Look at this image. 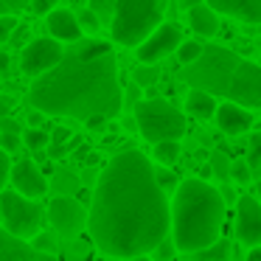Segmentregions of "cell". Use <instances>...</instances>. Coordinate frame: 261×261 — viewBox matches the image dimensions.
Masks as SVG:
<instances>
[{
  "label": "cell",
  "mask_w": 261,
  "mask_h": 261,
  "mask_svg": "<svg viewBox=\"0 0 261 261\" xmlns=\"http://www.w3.org/2000/svg\"><path fill=\"white\" fill-rule=\"evenodd\" d=\"M87 230L104 255L132 258L152 253L171 230V205L141 149L118 152L93 188Z\"/></svg>",
  "instance_id": "obj_1"
},
{
  "label": "cell",
  "mask_w": 261,
  "mask_h": 261,
  "mask_svg": "<svg viewBox=\"0 0 261 261\" xmlns=\"http://www.w3.org/2000/svg\"><path fill=\"white\" fill-rule=\"evenodd\" d=\"M29 104L48 115L85 121L98 129L124 107L118 82V59L107 40H76L51 70L37 76L29 90Z\"/></svg>",
  "instance_id": "obj_2"
},
{
  "label": "cell",
  "mask_w": 261,
  "mask_h": 261,
  "mask_svg": "<svg viewBox=\"0 0 261 261\" xmlns=\"http://www.w3.org/2000/svg\"><path fill=\"white\" fill-rule=\"evenodd\" d=\"M182 79L191 90H205L214 98L247 110L261 107V65L225 45H205L202 54L186 65Z\"/></svg>",
  "instance_id": "obj_3"
},
{
  "label": "cell",
  "mask_w": 261,
  "mask_h": 261,
  "mask_svg": "<svg viewBox=\"0 0 261 261\" xmlns=\"http://www.w3.org/2000/svg\"><path fill=\"white\" fill-rule=\"evenodd\" d=\"M225 197L211 182L188 177L177 186L171 202V239L177 253H197L222 236Z\"/></svg>",
  "instance_id": "obj_4"
},
{
  "label": "cell",
  "mask_w": 261,
  "mask_h": 261,
  "mask_svg": "<svg viewBox=\"0 0 261 261\" xmlns=\"http://www.w3.org/2000/svg\"><path fill=\"white\" fill-rule=\"evenodd\" d=\"M166 14V0H118L110 17V34L115 45L138 48Z\"/></svg>",
  "instance_id": "obj_5"
},
{
  "label": "cell",
  "mask_w": 261,
  "mask_h": 261,
  "mask_svg": "<svg viewBox=\"0 0 261 261\" xmlns=\"http://www.w3.org/2000/svg\"><path fill=\"white\" fill-rule=\"evenodd\" d=\"M135 124L143 141H180L186 135V115L166 98H146L135 104Z\"/></svg>",
  "instance_id": "obj_6"
},
{
  "label": "cell",
  "mask_w": 261,
  "mask_h": 261,
  "mask_svg": "<svg viewBox=\"0 0 261 261\" xmlns=\"http://www.w3.org/2000/svg\"><path fill=\"white\" fill-rule=\"evenodd\" d=\"M0 222H3V230H9L12 236L20 239H34L42 230V222H45V211L40 202L23 197L12 188L0 194Z\"/></svg>",
  "instance_id": "obj_7"
},
{
  "label": "cell",
  "mask_w": 261,
  "mask_h": 261,
  "mask_svg": "<svg viewBox=\"0 0 261 261\" xmlns=\"http://www.w3.org/2000/svg\"><path fill=\"white\" fill-rule=\"evenodd\" d=\"M48 222L62 239H76L87 227V208L73 197H54L48 202Z\"/></svg>",
  "instance_id": "obj_8"
},
{
  "label": "cell",
  "mask_w": 261,
  "mask_h": 261,
  "mask_svg": "<svg viewBox=\"0 0 261 261\" xmlns=\"http://www.w3.org/2000/svg\"><path fill=\"white\" fill-rule=\"evenodd\" d=\"M65 48L59 45V40L54 37H40V40L29 42L23 51V59H20V68H23L25 76H42L45 70H51L54 65L62 59Z\"/></svg>",
  "instance_id": "obj_9"
},
{
  "label": "cell",
  "mask_w": 261,
  "mask_h": 261,
  "mask_svg": "<svg viewBox=\"0 0 261 261\" xmlns=\"http://www.w3.org/2000/svg\"><path fill=\"white\" fill-rule=\"evenodd\" d=\"M182 42V34L177 25L171 23H160L146 40L138 45V62L141 65H154L163 57H169L171 51H177V45Z\"/></svg>",
  "instance_id": "obj_10"
},
{
  "label": "cell",
  "mask_w": 261,
  "mask_h": 261,
  "mask_svg": "<svg viewBox=\"0 0 261 261\" xmlns=\"http://www.w3.org/2000/svg\"><path fill=\"white\" fill-rule=\"evenodd\" d=\"M236 236L239 242L258 247L261 244V202L255 197H239L236 202Z\"/></svg>",
  "instance_id": "obj_11"
},
{
  "label": "cell",
  "mask_w": 261,
  "mask_h": 261,
  "mask_svg": "<svg viewBox=\"0 0 261 261\" xmlns=\"http://www.w3.org/2000/svg\"><path fill=\"white\" fill-rule=\"evenodd\" d=\"M9 180H12L14 191L23 194V197L29 199H40L48 194V180L45 174L40 171V166L34 163V160H20V163L12 166V171H9Z\"/></svg>",
  "instance_id": "obj_12"
},
{
  "label": "cell",
  "mask_w": 261,
  "mask_h": 261,
  "mask_svg": "<svg viewBox=\"0 0 261 261\" xmlns=\"http://www.w3.org/2000/svg\"><path fill=\"white\" fill-rule=\"evenodd\" d=\"M0 261H59L54 253L37 250L34 244H29V239L12 236L9 230L0 227Z\"/></svg>",
  "instance_id": "obj_13"
},
{
  "label": "cell",
  "mask_w": 261,
  "mask_h": 261,
  "mask_svg": "<svg viewBox=\"0 0 261 261\" xmlns=\"http://www.w3.org/2000/svg\"><path fill=\"white\" fill-rule=\"evenodd\" d=\"M216 126H219L225 135H244V132H250V126H253V113H250L247 107H242V104H233V101H222L216 104Z\"/></svg>",
  "instance_id": "obj_14"
},
{
  "label": "cell",
  "mask_w": 261,
  "mask_h": 261,
  "mask_svg": "<svg viewBox=\"0 0 261 261\" xmlns=\"http://www.w3.org/2000/svg\"><path fill=\"white\" fill-rule=\"evenodd\" d=\"M216 14L233 17L239 23L258 25L261 23V0H205Z\"/></svg>",
  "instance_id": "obj_15"
},
{
  "label": "cell",
  "mask_w": 261,
  "mask_h": 261,
  "mask_svg": "<svg viewBox=\"0 0 261 261\" xmlns=\"http://www.w3.org/2000/svg\"><path fill=\"white\" fill-rule=\"evenodd\" d=\"M45 17H48L45 25H48L54 40H59V42L82 40V25H79V20H76V14L70 12V9H51Z\"/></svg>",
  "instance_id": "obj_16"
},
{
  "label": "cell",
  "mask_w": 261,
  "mask_h": 261,
  "mask_svg": "<svg viewBox=\"0 0 261 261\" xmlns=\"http://www.w3.org/2000/svg\"><path fill=\"white\" fill-rule=\"evenodd\" d=\"M188 25L197 37H216L219 31V17L208 3H197V6L188 9Z\"/></svg>",
  "instance_id": "obj_17"
},
{
  "label": "cell",
  "mask_w": 261,
  "mask_h": 261,
  "mask_svg": "<svg viewBox=\"0 0 261 261\" xmlns=\"http://www.w3.org/2000/svg\"><path fill=\"white\" fill-rule=\"evenodd\" d=\"M186 113H191L194 118H199V121L214 118V113H216V98L211 96V93H205V90H191V93L186 96Z\"/></svg>",
  "instance_id": "obj_18"
},
{
  "label": "cell",
  "mask_w": 261,
  "mask_h": 261,
  "mask_svg": "<svg viewBox=\"0 0 261 261\" xmlns=\"http://www.w3.org/2000/svg\"><path fill=\"white\" fill-rule=\"evenodd\" d=\"M51 188L57 191V197H73V194L82 188V180H79L76 171L59 169L57 174H54V180H51Z\"/></svg>",
  "instance_id": "obj_19"
},
{
  "label": "cell",
  "mask_w": 261,
  "mask_h": 261,
  "mask_svg": "<svg viewBox=\"0 0 261 261\" xmlns=\"http://www.w3.org/2000/svg\"><path fill=\"white\" fill-rule=\"evenodd\" d=\"M194 261H227L230 258V244L225 242V239H216V242H211L208 247L197 250V253H191Z\"/></svg>",
  "instance_id": "obj_20"
},
{
  "label": "cell",
  "mask_w": 261,
  "mask_h": 261,
  "mask_svg": "<svg viewBox=\"0 0 261 261\" xmlns=\"http://www.w3.org/2000/svg\"><path fill=\"white\" fill-rule=\"evenodd\" d=\"M152 158L158 160L160 166L177 163V158H180V141H160V143H154Z\"/></svg>",
  "instance_id": "obj_21"
},
{
  "label": "cell",
  "mask_w": 261,
  "mask_h": 261,
  "mask_svg": "<svg viewBox=\"0 0 261 261\" xmlns=\"http://www.w3.org/2000/svg\"><path fill=\"white\" fill-rule=\"evenodd\" d=\"M202 42H197V40H182L180 45H177V59H180L182 65H191L194 59L202 54Z\"/></svg>",
  "instance_id": "obj_22"
},
{
  "label": "cell",
  "mask_w": 261,
  "mask_h": 261,
  "mask_svg": "<svg viewBox=\"0 0 261 261\" xmlns=\"http://www.w3.org/2000/svg\"><path fill=\"white\" fill-rule=\"evenodd\" d=\"M230 180L239 182V186L253 182V169H250L247 160H236V163H230Z\"/></svg>",
  "instance_id": "obj_23"
},
{
  "label": "cell",
  "mask_w": 261,
  "mask_h": 261,
  "mask_svg": "<svg viewBox=\"0 0 261 261\" xmlns=\"http://www.w3.org/2000/svg\"><path fill=\"white\" fill-rule=\"evenodd\" d=\"M211 171L216 174V180H230V160L225 152H214L211 158Z\"/></svg>",
  "instance_id": "obj_24"
},
{
  "label": "cell",
  "mask_w": 261,
  "mask_h": 261,
  "mask_svg": "<svg viewBox=\"0 0 261 261\" xmlns=\"http://www.w3.org/2000/svg\"><path fill=\"white\" fill-rule=\"evenodd\" d=\"M51 143V135L48 132H42L40 126H31V129H25V146L34 149V152H40L42 146H48Z\"/></svg>",
  "instance_id": "obj_25"
},
{
  "label": "cell",
  "mask_w": 261,
  "mask_h": 261,
  "mask_svg": "<svg viewBox=\"0 0 261 261\" xmlns=\"http://www.w3.org/2000/svg\"><path fill=\"white\" fill-rule=\"evenodd\" d=\"M160 76L158 68H152V65H141V68H135V73H132V79H135L138 87H146V85H154Z\"/></svg>",
  "instance_id": "obj_26"
},
{
  "label": "cell",
  "mask_w": 261,
  "mask_h": 261,
  "mask_svg": "<svg viewBox=\"0 0 261 261\" xmlns=\"http://www.w3.org/2000/svg\"><path fill=\"white\" fill-rule=\"evenodd\" d=\"M76 20H79L82 31H87V34H96L98 29H101V20H98V14L93 12V9H85V12L76 14Z\"/></svg>",
  "instance_id": "obj_27"
},
{
  "label": "cell",
  "mask_w": 261,
  "mask_h": 261,
  "mask_svg": "<svg viewBox=\"0 0 261 261\" xmlns=\"http://www.w3.org/2000/svg\"><path fill=\"white\" fill-rule=\"evenodd\" d=\"M118 0H90V9L98 14V20H101V25L107 23L110 25V17H113V9Z\"/></svg>",
  "instance_id": "obj_28"
},
{
  "label": "cell",
  "mask_w": 261,
  "mask_h": 261,
  "mask_svg": "<svg viewBox=\"0 0 261 261\" xmlns=\"http://www.w3.org/2000/svg\"><path fill=\"white\" fill-rule=\"evenodd\" d=\"M174 253H177L174 239H171V236H166L163 242H160L158 247L152 250V258H154V261H171V258H174Z\"/></svg>",
  "instance_id": "obj_29"
},
{
  "label": "cell",
  "mask_w": 261,
  "mask_h": 261,
  "mask_svg": "<svg viewBox=\"0 0 261 261\" xmlns=\"http://www.w3.org/2000/svg\"><path fill=\"white\" fill-rule=\"evenodd\" d=\"M17 20H14V14H0V45H6L9 40H12V34L17 31Z\"/></svg>",
  "instance_id": "obj_30"
},
{
  "label": "cell",
  "mask_w": 261,
  "mask_h": 261,
  "mask_svg": "<svg viewBox=\"0 0 261 261\" xmlns=\"http://www.w3.org/2000/svg\"><path fill=\"white\" fill-rule=\"evenodd\" d=\"M250 169H253V174L261 177V135L250 138Z\"/></svg>",
  "instance_id": "obj_31"
},
{
  "label": "cell",
  "mask_w": 261,
  "mask_h": 261,
  "mask_svg": "<svg viewBox=\"0 0 261 261\" xmlns=\"http://www.w3.org/2000/svg\"><path fill=\"white\" fill-rule=\"evenodd\" d=\"M154 180H158V186L163 188V191H169V188L177 186V177L171 169H154Z\"/></svg>",
  "instance_id": "obj_32"
},
{
  "label": "cell",
  "mask_w": 261,
  "mask_h": 261,
  "mask_svg": "<svg viewBox=\"0 0 261 261\" xmlns=\"http://www.w3.org/2000/svg\"><path fill=\"white\" fill-rule=\"evenodd\" d=\"M9 171H12V158H9L6 149H0V194H3V188L9 182Z\"/></svg>",
  "instance_id": "obj_33"
},
{
  "label": "cell",
  "mask_w": 261,
  "mask_h": 261,
  "mask_svg": "<svg viewBox=\"0 0 261 261\" xmlns=\"http://www.w3.org/2000/svg\"><path fill=\"white\" fill-rule=\"evenodd\" d=\"M34 247H37V250H45V253H54V250H57V239L40 230V233L34 236Z\"/></svg>",
  "instance_id": "obj_34"
},
{
  "label": "cell",
  "mask_w": 261,
  "mask_h": 261,
  "mask_svg": "<svg viewBox=\"0 0 261 261\" xmlns=\"http://www.w3.org/2000/svg\"><path fill=\"white\" fill-rule=\"evenodd\" d=\"M0 149H6V152H14V149H20V135L3 132V135H0Z\"/></svg>",
  "instance_id": "obj_35"
},
{
  "label": "cell",
  "mask_w": 261,
  "mask_h": 261,
  "mask_svg": "<svg viewBox=\"0 0 261 261\" xmlns=\"http://www.w3.org/2000/svg\"><path fill=\"white\" fill-rule=\"evenodd\" d=\"M59 0H31V12L34 14H48L51 9H57Z\"/></svg>",
  "instance_id": "obj_36"
},
{
  "label": "cell",
  "mask_w": 261,
  "mask_h": 261,
  "mask_svg": "<svg viewBox=\"0 0 261 261\" xmlns=\"http://www.w3.org/2000/svg\"><path fill=\"white\" fill-rule=\"evenodd\" d=\"M70 135H73V132H70L68 126H57V129L51 132V143H54V146H62V143L70 141Z\"/></svg>",
  "instance_id": "obj_37"
},
{
  "label": "cell",
  "mask_w": 261,
  "mask_h": 261,
  "mask_svg": "<svg viewBox=\"0 0 261 261\" xmlns=\"http://www.w3.org/2000/svg\"><path fill=\"white\" fill-rule=\"evenodd\" d=\"M0 3H3V6H6L12 14H17V12H25V9L31 6V0H0Z\"/></svg>",
  "instance_id": "obj_38"
},
{
  "label": "cell",
  "mask_w": 261,
  "mask_h": 261,
  "mask_svg": "<svg viewBox=\"0 0 261 261\" xmlns=\"http://www.w3.org/2000/svg\"><path fill=\"white\" fill-rule=\"evenodd\" d=\"M0 132H12V135H20V124H17V121H12L9 115H3V118H0Z\"/></svg>",
  "instance_id": "obj_39"
},
{
  "label": "cell",
  "mask_w": 261,
  "mask_h": 261,
  "mask_svg": "<svg viewBox=\"0 0 261 261\" xmlns=\"http://www.w3.org/2000/svg\"><path fill=\"white\" fill-rule=\"evenodd\" d=\"M12 107H14V98L12 96H0V118L12 113Z\"/></svg>",
  "instance_id": "obj_40"
},
{
  "label": "cell",
  "mask_w": 261,
  "mask_h": 261,
  "mask_svg": "<svg viewBox=\"0 0 261 261\" xmlns=\"http://www.w3.org/2000/svg\"><path fill=\"white\" fill-rule=\"evenodd\" d=\"M29 124L31 126H40L42 124V113H40V110H31V113H29Z\"/></svg>",
  "instance_id": "obj_41"
},
{
  "label": "cell",
  "mask_w": 261,
  "mask_h": 261,
  "mask_svg": "<svg viewBox=\"0 0 261 261\" xmlns=\"http://www.w3.org/2000/svg\"><path fill=\"white\" fill-rule=\"evenodd\" d=\"M9 65H12V59H9V54H0V70H3V76H6Z\"/></svg>",
  "instance_id": "obj_42"
},
{
  "label": "cell",
  "mask_w": 261,
  "mask_h": 261,
  "mask_svg": "<svg viewBox=\"0 0 261 261\" xmlns=\"http://www.w3.org/2000/svg\"><path fill=\"white\" fill-rule=\"evenodd\" d=\"M247 261H261V244H258V247H253V250L247 253Z\"/></svg>",
  "instance_id": "obj_43"
},
{
  "label": "cell",
  "mask_w": 261,
  "mask_h": 261,
  "mask_svg": "<svg viewBox=\"0 0 261 261\" xmlns=\"http://www.w3.org/2000/svg\"><path fill=\"white\" fill-rule=\"evenodd\" d=\"M124 261H154V258H149V253H143V255H132V258H124Z\"/></svg>",
  "instance_id": "obj_44"
},
{
  "label": "cell",
  "mask_w": 261,
  "mask_h": 261,
  "mask_svg": "<svg viewBox=\"0 0 261 261\" xmlns=\"http://www.w3.org/2000/svg\"><path fill=\"white\" fill-rule=\"evenodd\" d=\"M180 3H182L186 9H191V6H197V3H202V0H180Z\"/></svg>",
  "instance_id": "obj_45"
},
{
  "label": "cell",
  "mask_w": 261,
  "mask_h": 261,
  "mask_svg": "<svg viewBox=\"0 0 261 261\" xmlns=\"http://www.w3.org/2000/svg\"><path fill=\"white\" fill-rule=\"evenodd\" d=\"M255 194H258V197H255V199H258V202H261V180H258V186H255Z\"/></svg>",
  "instance_id": "obj_46"
},
{
  "label": "cell",
  "mask_w": 261,
  "mask_h": 261,
  "mask_svg": "<svg viewBox=\"0 0 261 261\" xmlns=\"http://www.w3.org/2000/svg\"><path fill=\"white\" fill-rule=\"evenodd\" d=\"M0 82H3V70H0Z\"/></svg>",
  "instance_id": "obj_47"
},
{
  "label": "cell",
  "mask_w": 261,
  "mask_h": 261,
  "mask_svg": "<svg viewBox=\"0 0 261 261\" xmlns=\"http://www.w3.org/2000/svg\"><path fill=\"white\" fill-rule=\"evenodd\" d=\"M258 31H261V23H258Z\"/></svg>",
  "instance_id": "obj_48"
}]
</instances>
